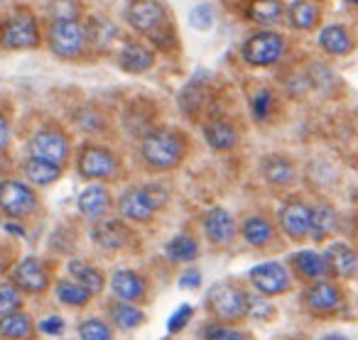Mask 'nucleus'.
<instances>
[{
  "instance_id": "obj_24",
  "label": "nucleus",
  "mask_w": 358,
  "mask_h": 340,
  "mask_svg": "<svg viewBox=\"0 0 358 340\" xmlns=\"http://www.w3.org/2000/svg\"><path fill=\"white\" fill-rule=\"evenodd\" d=\"M22 169H25L27 182L35 184V186H50V184H55L62 177V164L47 162V159L40 157H30Z\"/></svg>"
},
{
  "instance_id": "obj_29",
  "label": "nucleus",
  "mask_w": 358,
  "mask_h": 340,
  "mask_svg": "<svg viewBox=\"0 0 358 340\" xmlns=\"http://www.w3.org/2000/svg\"><path fill=\"white\" fill-rule=\"evenodd\" d=\"M336 230V213L329 203H317L312 208V221H309V235L314 240H324L329 232Z\"/></svg>"
},
{
  "instance_id": "obj_27",
  "label": "nucleus",
  "mask_w": 358,
  "mask_h": 340,
  "mask_svg": "<svg viewBox=\"0 0 358 340\" xmlns=\"http://www.w3.org/2000/svg\"><path fill=\"white\" fill-rule=\"evenodd\" d=\"M287 17L294 30H302V32L314 30L319 25V6L312 3V0H297V3L289 6Z\"/></svg>"
},
{
  "instance_id": "obj_16",
  "label": "nucleus",
  "mask_w": 358,
  "mask_h": 340,
  "mask_svg": "<svg viewBox=\"0 0 358 340\" xmlns=\"http://www.w3.org/2000/svg\"><path fill=\"white\" fill-rule=\"evenodd\" d=\"M110 291L118 296L120 301H143L145 299V291H148V284L145 279L133 269H118L113 276H110Z\"/></svg>"
},
{
  "instance_id": "obj_49",
  "label": "nucleus",
  "mask_w": 358,
  "mask_h": 340,
  "mask_svg": "<svg viewBox=\"0 0 358 340\" xmlns=\"http://www.w3.org/2000/svg\"><path fill=\"white\" fill-rule=\"evenodd\" d=\"M346 3H348V6H356L358 8V0H346Z\"/></svg>"
},
{
  "instance_id": "obj_25",
  "label": "nucleus",
  "mask_w": 358,
  "mask_h": 340,
  "mask_svg": "<svg viewBox=\"0 0 358 340\" xmlns=\"http://www.w3.org/2000/svg\"><path fill=\"white\" fill-rule=\"evenodd\" d=\"M260 167H263V177L270 186H287V184H292L294 167L287 157L273 154V157H265Z\"/></svg>"
},
{
  "instance_id": "obj_32",
  "label": "nucleus",
  "mask_w": 358,
  "mask_h": 340,
  "mask_svg": "<svg viewBox=\"0 0 358 340\" xmlns=\"http://www.w3.org/2000/svg\"><path fill=\"white\" fill-rule=\"evenodd\" d=\"M91 296L94 294H91L84 284H79L76 279H64V281L57 284V299H59L64 306H74V309H79V306L89 304Z\"/></svg>"
},
{
  "instance_id": "obj_5",
  "label": "nucleus",
  "mask_w": 358,
  "mask_h": 340,
  "mask_svg": "<svg viewBox=\"0 0 358 340\" xmlns=\"http://www.w3.org/2000/svg\"><path fill=\"white\" fill-rule=\"evenodd\" d=\"M47 42H50L52 54H57L59 59H76L84 54L89 45L86 27L79 20H52Z\"/></svg>"
},
{
  "instance_id": "obj_34",
  "label": "nucleus",
  "mask_w": 358,
  "mask_h": 340,
  "mask_svg": "<svg viewBox=\"0 0 358 340\" xmlns=\"http://www.w3.org/2000/svg\"><path fill=\"white\" fill-rule=\"evenodd\" d=\"M196 255H199V245H196L194 237L187 235V232L172 237V240L167 242V257L172 262H192V260H196Z\"/></svg>"
},
{
  "instance_id": "obj_50",
  "label": "nucleus",
  "mask_w": 358,
  "mask_h": 340,
  "mask_svg": "<svg viewBox=\"0 0 358 340\" xmlns=\"http://www.w3.org/2000/svg\"><path fill=\"white\" fill-rule=\"evenodd\" d=\"M356 196H358V189H356Z\"/></svg>"
},
{
  "instance_id": "obj_45",
  "label": "nucleus",
  "mask_w": 358,
  "mask_h": 340,
  "mask_svg": "<svg viewBox=\"0 0 358 340\" xmlns=\"http://www.w3.org/2000/svg\"><path fill=\"white\" fill-rule=\"evenodd\" d=\"M40 330L45 335H62L64 333V320H62L59 316H47L40 323Z\"/></svg>"
},
{
  "instance_id": "obj_10",
  "label": "nucleus",
  "mask_w": 358,
  "mask_h": 340,
  "mask_svg": "<svg viewBox=\"0 0 358 340\" xmlns=\"http://www.w3.org/2000/svg\"><path fill=\"white\" fill-rule=\"evenodd\" d=\"M30 157H40L47 162L64 164L69 157V138L62 130L45 128L32 135L30 140Z\"/></svg>"
},
{
  "instance_id": "obj_48",
  "label": "nucleus",
  "mask_w": 358,
  "mask_h": 340,
  "mask_svg": "<svg viewBox=\"0 0 358 340\" xmlns=\"http://www.w3.org/2000/svg\"><path fill=\"white\" fill-rule=\"evenodd\" d=\"M322 340H348L346 335H338V333H331V335H324Z\"/></svg>"
},
{
  "instance_id": "obj_14",
  "label": "nucleus",
  "mask_w": 358,
  "mask_h": 340,
  "mask_svg": "<svg viewBox=\"0 0 358 340\" xmlns=\"http://www.w3.org/2000/svg\"><path fill=\"white\" fill-rule=\"evenodd\" d=\"M201 223H204L206 237H209L214 245H231V242L236 240L238 228H236L234 216H231L226 208L216 206V208H211V211H206Z\"/></svg>"
},
{
  "instance_id": "obj_23",
  "label": "nucleus",
  "mask_w": 358,
  "mask_h": 340,
  "mask_svg": "<svg viewBox=\"0 0 358 340\" xmlns=\"http://www.w3.org/2000/svg\"><path fill=\"white\" fill-rule=\"evenodd\" d=\"M292 267L294 272H297L302 279H324V276L329 274V262L324 255H319V252L314 250H302L297 252V255L292 257Z\"/></svg>"
},
{
  "instance_id": "obj_22",
  "label": "nucleus",
  "mask_w": 358,
  "mask_h": 340,
  "mask_svg": "<svg viewBox=\"0 0 358 340\" xmlns=\"http://www.w3.org/2000/svg\"><path fill=\"white\" fill-rule=\"evenodd\" d=\"M91 237L99 247L103 250H120V247L128 245V237H130V230L118 221H106V223H99V226L91 230Z\"/></svg>"
},
{
  "instance_id": "obj_31",
  "label": "nucleus",
  "mask_w": 358,
  "mask_h": 340,
  "mask_svg": "<svg viewBox=\"0 0 358 340\" xmlns=\"http://www.w3.org/2000/svg\"><path fill=\"white\" fill-rule=\"evenodd\" d=\"M69 274L74 276L79 284H84L91 294H101L106 286V276L101 274L94 265H89V262H81V260L69 262Z\"/></svg>"
},
{
  "instance_id": "obj_46",
  "label": "nucleus",
  "mask_w": 358,
  "mask_h": 340,
  "mask_svg": "<svg viewBox=\"0 0 358 340\" xmlns=\"http://www.w3.org/2000/svg\"><path fill=\"white\" fill-rule=\"evenodd\" d=\"M179 284L187 289H196L201 284V272L199 269H185V274L179 276Z\"/></svg>"
},
{
  "instance_id": "obj_41",
  "label": "nucleus",
  "mask_w": 358,
  "mask_h": 340,
  "mask_svg": "<svg viewBox=\"0 0 358 340\" xmlns=\"http://www.w3.org/2000/svg\"><path fill=\"white\" fill-rule=\"evenodd\" d=\"M204 338L206 340H248L241 330L231 328L229 323H214L204 330Z\"/></svg>"
},
{
  "instance_id": "obj_13",
  "label": "nucleus",
  "mask_w": 358,
  "mask_h": 340,
  "mask_svg": "<svg viewBox=\"0 0 358 340\" xmlns=\"http://www.w3.org/2000/svg\"><path fill=\"white\" fill-rule=\"evenodd\" d=\"M13 284L27 294H42L50 286V272L37 257H25L13 272Z\"/></svg>"
},
{
  "instance_id": "obj_42",
  "label": "nucleus",
  "mask_w": 358,
  "mask_h": 340,
  "mask_svg": "<svg viewBox=\"0 0 358 340\" xmlns=\"http://www.w3.org/2000/svg\"><path fill=\"white\" fill-rule=\"evenodd\" d=\"M50 13L55 15V20H76V15H79V3H76V0H52Z\"/></svg>"
},
{
  "instance_id": "obj_40",
  "label": "nucleus",
  "mask_w": 358,
  "mask_h": 340,
  "mask_svg": "<svg viewBox=\"0 0 358 340\" xmlns=\"http://www.w3.org/2000/svg\"><path fill=\"white\" fill-rule=\"evenodd\" d=\"M214 8L211 6H196L194 10L189 13V25L199 32H206L214 27Z\"/></svg>"
},
{
  "instance_id": "obj_11",
  "label": "nucleus",
  "mask_w": 358,
  "mask_h": 340,
  "mask_svg": "<svg viewBox=\"0 0 358 340\" xmlns=\"http://www.w3.org/2000/svg\"><path fill=\"white\" fill-rule=\"evenodd\" d=\"M250 281L253 286L265 296H278L289 291L292 286V276H289L287 267L280 265V262H263V265H255L250 269Z\"/></svg>"
},
{
  "instance_id": "obj_7",
  "label": "nucleus",
  "mask_w": 358,
  "mask_h": 340,
  "mask_svg": "<svg viewBox=\"0 0 358 340\" xmlns=\"http://www.w3.org/2000/svg\"><path fill=\"white\" fill-rule=\"evenodd\" d=\"M79 172L94 182H110L118 177L120 159L103 145H84L79 152Z\"/></svg>"
},
{
  "instance_id": "obj_2",
  "label": "nucleus",
  "mask_w": 358,
  "mask_h": 340,
  "mask_svg": "<svg viewBox=\"0 0 358 340\" xmlns=\"http://www.w3.org/2000/svg\"><path fill=\"white\" fill-rule=\"evenodd\" d=\"M206 304L219 323H238L248 316L250 296L248 291L231 284V281H219L206 294Z\"/></svg>"
},
{
  "instance_id": "obj_43",
  "label": "nucleus",
  "mask_w": 358,
  "mask_h": 340,
  "mask_svg": "<svg viewBox=\"0 0 358 340\" xmlns=\"http://www.w3.org/2000/svg\"><path fill=\"white\" fill-rule=\"evenodd\" d=\"M192 313H194V309H192L189 304H182L177 311H174L172 316H169V320H167V333H179V330H185V325L189 323V318H192Z\"/></svg>"
},
{
  "instance_id": "obj_39",
  "label": "nucleus",
  "mask_w": 358,
  "mask_h": 340,
  "mask_svg": "<svg viewBox=\"0 0 358 340\" xmlns=\"http://www.w3.org/2000/svg\"><path fill=\"white\" fill-rule=\"evenodd\" d=\"M206 86H199L196 81H192L189 86H187L185 91H182V96H179V103H182V110H189V113H194V110H199L201 105H204V94H206Z\"/></svg>"
},
{
  "instance_id": "obj_19",
  "label": "nucleus",
  "mask_w": 358,
  "mask_h": 340,
  "mask_svg": "<svg viewBox=\"0 0 358 340\" xmlns=\"http://www.w3.org/2000/svg\"><path fill=\"white\" fill-rule=\"evenodd\" d=\"M324 257H327L329 269H331L334 274H338V276L358 274V252L353 250L351 245H346V242H334Z\"/></svg>"
},
{
  "instance_id": "obj_28",
  "label": "nucleus",
  "mask_w": 358,
  "mask_h": 340,
  "mask_svg": "<svg viewBox=\"0 0 358 340\" xmlns=\"http://www.w3.org/2000/svg\"><path fill=\"white\" fill-rule=\"evenodd\" d=\"M243 237H245V242H248V245L265 247L268 242H273L275 228L265 216H250L248 221L243 223Z\"/></svg>"
},
{
  "instance_id": "obj_9",
  "label": "nucleus",
  "mask_w": 358,
  "mask_h": 340,
  "mask_svg": "<svg viewBox=\"0 0 358 340\" xmlns=\"http://www.w3.org/2000/svg\"><path fill=\"white\" fill-rule=\"evenodd\" d=\"M128 22L140 35L152 37L162 27H167V10L159 0H130L128 3Z\"/></svg>"
},
{
  "instance_id": "obj_36",
  "label": "nucleus",
  "mask_w": 358,
  "mask_h": 340,
  "mask_svg": "<svg viewBox=\"0 0 358 340\" xmlns=\"http://www.w3.org/2000/svg\"><path fill=\"white\" fill-rule=\"evenodd\" d=\"M81 340H113V328L101 318H86L79 323Z\"/></svg>"
},
{
  "instance_id": "obj_35",
  "label": "nucleus",
  "mask_w": 358,
  "mask_h": 340,
  "mask_svg": "<svg viewBox=\"0 0 358 340\" xmlns=\"http://www.w3.org/2000/svg\"><path fill=\"white\" fill-rule=\"evenodd\" d=\"M118 30L110 25L108 20H91V25L86 27V40H91L96 45V50H103L115 40Z\"/></svg>"
},
{
  "instance_id": "obj_44",
  "label": "nucleus",
  "mask_w": 358,
  "mask_h": 340,
  "mask_svg": "<svg viewBox=\"0 0 358 340\" xmlns=\"http://www.w3.org/2000/svg\"><path fill=\"white\" fill-rule=\"evenodd\" d=\"M76 120H79L81 130H86V133H96V130H101V125H103L99 110H94V108H84Z\"/></svg>"
},
{
  "instance_id": "obj_17",
  "label": "nucleus",
  "mask_w": 358,
  "mask_h": 340,
  "mask_svg": "<svg viewBox=\"0 0 358 340\" xmlns=\"http://www.w3.org/2000/svg\"><path fill=\"white\" fill-rule=\"evenodd\" d=\"M118 64L128 74H143V71L152 69L155 64V52L143 42H125L120 50Z\"/></svg>"
},
{
  "instance_id": "obj_21",
  "label": "nucleus",
  "mask_w": 358,
  "mask_h": 340,
  "mask_svg": "<svg viewBox=\"0 0 358 340\" xmlns=\"http://www.w3.org/2000/svg\"><path fill=\"white\" fill-rule=\"evenodd\" d=\"M319 47L331 57H346L353 50V37L343 25H327L319 32Z\"/></svg>"
},
{
  "instance_id": "obj_3",
  "label": "nucleus",
  "mask_w": 358,
  "mask_h": 340,
  "mask_svg": "<svg viewBox=\"0 0 358 340\" xmlns=\"http://www.w3.org/2000/svg\"><path fill=\"white\" fill-rule=\"evenodd\" d=\"M42 42L40 37V22L27 8H17L10 17L0 25V47L10 52L22 50H37Z\"/></svg>"
},
{
  "instance_id": "obj_30",
  "label": "nucleus",
  "mask_w": 358,
  "mask_h": 340,
  "mask_svg": "<svg viewBox=\"0 0 358 340\" xmlns=\"http://www.w3.org/2000/svg\"><path fill=\"white\" fill-rule=\"evenodd\" d=\"M110 320L120 330H135L145 323V311L133 306L130 301H118V304L110 306Z\"/></svg>"
},
{
  "instance_id": "obj_18",
  "label": "nucleus",
  "mask_w": 358,
  "mask_h": 340,
  "mask_svg": "<svg viewBox=\"0 0 358 340\" xmlns=\"http://www.w3.org/2000/svg\"><path fill=\"white\" fill-rule=\"evenodd\" d=\"M110 208V193L106 186L94 184V186H86L79 196V213L89 221H99L108 213Z\"/></svg>"
},
{
  "instance_id": "obj_12",
  "label": "nucleus",
  "mask_w": 358,
  "mask_h": 340,
  "mask_svg": "<svg viewBox=\"0 0 358 340\" xmlns=\"http://www.w3.org/2000/svg\"><path fill=\"white\" fill-rule=\"evenodd\" d=\"M341 291H338L336 284H331L329 279H314V284L307 289L304 294V304L312 313L317 316H329L334 311L341 309Z\"/></svg>"
},
{
  "instance_id": "obj_20",
  "label": "nucleus",
  "mask_w": 358,
  "mask_h": 340,
  "mask_svg": "<svg viewBox=\"0 0 358 340\" xmlns=\"http://www.w3.org/2000/svg\"><path fill=\"white\" fill-rule=\"evenodd\" d=\"M204 138L209 142V147H214L216 152L224 149H234L238 142V133H236L234 123H229L226 118H214L204 125Z\"/></svg>"
},
{
  "instance_id": "obj_1",
  "label": "nucleus",
  "mask_w": 358,
  "mask_h": 340,
  "mask_svg": "<svg viewBox=\"0 0 358 340\" xmlns=\"http://www.w3.org/2000/svg\"><path fill=\"white\" fill-rule=\"evenodd\" d=\"M187 152V140L182 133L172 128H157L148 130L140 142V157L155 172H169L177 167Z\"/></svg>"
},
{
  "instance_id": "obj_15",
  "label": "nucleus",
  "mask_w": 358,
  "mask_h": 340,
  "mask_svg": "<svg viewBox=\"0 0 358 340\" xmlns=\"http://www.w3.org/2000/svg\"><path fill=\"white\" fill-rule=\"evenodd\" d=\"M309 221H312V208L304 201H289L280 211V228L292 240H304L309 235Z\"/></svg>"
},
{
  "instance_id": "obj_37",
  "label": "nucleus",
  "mask_w": 358,
  "mask_h": 340,
  "mask_svg": "<svg viewBox=\"0 0 358 340\" xmlns=\"http://www.w3.org/2000/svg\"><path fill=\"white\" fill-rule=\"evenodd\" d=\"M275 108V96L270 89H258L253 96V101H250V113H253V118L258 120V123H265V120L270 118V113H273Z\"/></svg>"
},
{
  "instance_id": "obj_26",
  "label": "nucleus",
  "mask_w": 358,
  "mask_h": 340,
  "mask_svg": "<svg viewBox=\"0 0 358 340\" xmlns=\"http://www.w3.org/2000/svg\"><path fill=\"white\" fill-rule=\"evenodd\" d=\"M32 333V318L20 309L0 316V335L8 340H25Z\"/></svg>"
},
{
  "instance_id": "obj_6",
  "label": "nucleus",
  "mask_w": 358,
  "mask_h": 340,
  "mask_svg": "<svg viewBox=\"0 0 358 340\" xmlns=\"http://www.w3.org/2000/svg\"><path fill=\"white\" fill-rule=\"evenodd\" d=\"M285 50H287V40L282 35L270 30H260L243 42L241 54H243L245 64L250 66H273L285 57Z\"/></svg>"
},
{
  "instance_id": "obj_38",
  "label": "nucleus",
  "mask_w": 358,
  "mask_h": 340,
  "mask_svg": "<svg viewBox=\"0 0 358 340\" xmlns=\"http://www.w3.org/2000/svg\"><path fill=\"white\" fill-rule=\"evenodd\" d=\"M22 306V294L15 284H8L3 281L0 284V316L10 313V311H17Z\"/></svg>"
},
{
  "instance_id": "obj_47",
  "label": "nucleus",
  "mask_w": 358,
  "mask_h": 340,
  "mask_svg": "<svg viewBox=\"0 0 358 340\" xmlns=\"http://www.w3.org/2000/svg\"><path fill=\"white\" fill-rule=\"evenodd\" d=\"M8 142H10V123H8L6 115L0 113V152L8 147Z\"/></svg>"
},
{
  "instance_id": "obj_4",
  "label": "nucleus",
  "mask_w": 358,
  "mask_h": 340,
  "mask_svg": "<svg viewBox=\"0 0 358 340\" xmlns=\"http://www.w3.org/2000/svg\"><path fill=\"white\" fill-rule=\"evenodd\" d=\"M167 201V191L159 189V184H148V186H135L120 193L118 198V213L128 221L148 223L155 218V213Z\"/></svg>"
},
{
  "instance_id": "obj_33",
  "label": "nucleus",
  "mask_w": 358,
  "mask_h": 340,
  "mask_svg": "<svg viewBox=\"0 0 358 340\" xmlns=\"http://www.w3.org/2000/svg\"><path fill=\"white\" fill-rule=\"evenodd\" d=\"M248 15L258 25H273L282 17V3L280 0H253L248 6Z\"/></svg>"
},
{
  "instance_id": "obj_8",
  "label": "nucleus",
  "mask_w": 358,
  "mask_h": 340,
  "mask_svg": "<svg viewBox=\"0 0 358 340\" xmlns=\"http://www.w3.org/2000/svg\"><path fill=\"white\" fill-rule=\"evenodd\" d=\"M40 201L32 186L17 182V179H6L0 182V211L10 218H27L37 211Z\"/></svg>"
}]
</instances>
